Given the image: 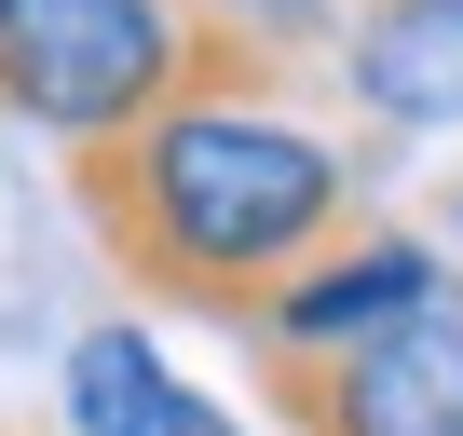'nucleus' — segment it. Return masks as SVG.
<instances>
[{
  "label": "nucleus",
  "instance_id": "1",
  "mask_svg": "<svg viewBox=\"0 0 463 436\" xmlns=\"http://www.w3.org/2000/svg\"><path fill=\"white\" fill-rule=\"evenodd\" d=\"M69 204L123 287L218 314V327H260L273 287H300L341 232H368V150L327 137L287 69L191 28V82L137 137L69 150Z\"/></svg>",
  "mask_w": 463,
  "mask_h": 436
},
{
  "label": "nucleus",
  "instance_id": "2",
  "mask_svg": "<svg viewBox=\"0 0 463 436\" xmlns=\"http://www.w3.org/2000/svg\"><path fill=\"white\" fill-rule=\"evenodd\" d=\"M191 82V0H0V123L55 150L137 137Z\"/></svg>",
  "mask_w": 463,
  "mask_h": 436
},
{
  "label": "nucleus",
  "instance_id": "3",
  "mask_svg": "<svg viewBox=\"0 0 463 436\" xmlns=\"http://www.w3.org/2000/svg\"><path fill=\"white\" fill-rule=\"evenodd\" d=\"M260 395L287 436H463V273L354 355H260Z\"/></svg>",
  "mask_w": 463,
  "mask_h": 436
},
{
  "label": "nucleus",
  "instance_id": "4",
  "mask_svg": "<svg viewBox=\"0 0 463 436\" xmlns=\"http://www.w3.org/2000/svg\"><path fill=\"white\" fill-rule=\"evenodd\" d=\"M422 300H449V260L422 246V232H341L300 287H273L260 300V327H246V355H354V341H382V327H409Z\"/></svg>",
  "mask_w": 463,
  "mask_h": 436
},
{
  "label": "nucleus",
  "instance_id": "5",
  "mask_svg": "<svg viewBox=\"0 0 463 436\" xmlns=\"http://www.w3.org/2000/svg\"><path fill=\"white\" fill-rule=\"evenodd\" d=\"M327 69L382 137H463V0H354Z\"/></svg>",
  "mask_w": 463,
  "mask_h": 436
},
{
  "label": "nucleus",
  "instance_id": "6",
  "mask_svg": "<svg viewBox=\"0 0 463 436\" xmlns=\"http://www.w3.org/2000/svg\"><path fill=\"white\" fill-rule=\"evenodd\" d=\"M69 436H232V409L218 395H191L164 355H150V327H82L69 341Z\"/></svg>",
  "mask_w": 463,
  "mask_h": 436
},
{
  "label": "nucleus",
  "instance_id": "7",
  "mask_svg": "<svg viewBox=\"0 0 463 436\" xmlns=\"http://www.w3.org/2000/svg\"><path fill=\"white\" fill-rule=\"evenodd\" d=\"M341 14L354 0H191V28L204 42H232V55H260V69H314V55H341Z\"/></svg>",
  "mask_w": 463,
  "mask_h": 436
}]
</instances>
